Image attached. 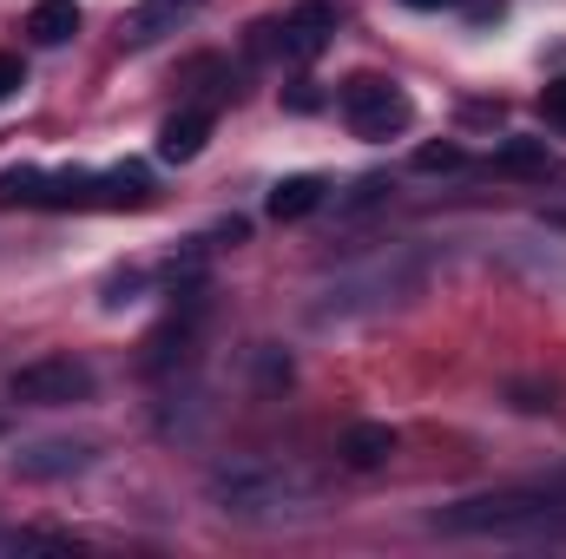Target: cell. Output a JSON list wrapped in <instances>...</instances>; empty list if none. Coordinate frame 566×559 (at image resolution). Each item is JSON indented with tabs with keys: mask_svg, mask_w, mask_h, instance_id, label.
<instances>
[{
	"mask_svg": "<svg viewBox=\"0 0 566 559\" xmlns=\"http://www.w3.org/2000/svg\"><path fill=\"white\" fill-rule=\"evenodd\" d=\"M454 165H468V151H461L454 139L422 145V151H416V171H454Z\"/></svg>",
	"mask_w": 566,
	"mask_h": 559,
	"instance_id": "obj_14",
	"label": "cell"
},
{
	"mask_svg": "<svg viewBox=\"0 0 566 559\" xmlns=\"http://www.w3.org/2000/svg\"><path fill=\"white\" fill-rule=\"evenodd\" d=\"M382 191H389V178H363V184L349 191V211H363V204H376Z\"/></svg>",
	"mask_w": 566,
	"mask_h": 559,
	"instance_id": "obj_18",
	"label": "cell"
},
{
	"mask_svg": "<svg viewBox=\"0 0 566 559\" xmlns=\"http://www.w3.org/2000/svg\"><path fill=\"white\" fill-rule=\"evenodd\" d=\"M27 33H33L40 46H66V40L80 33V7H73V0H33V7H27Z\"/></svg>",
	"mask_w": 566,
	"mask_h": 559,
	"instance_id": "obj_10",
	"label": "cell"
},
{
	"mask_svg": "<svg viewBox=\"0 0 566 559\" xmlns=\"http://www.w3.org/2000/svg\"><path fill=\"white\" fill-rule=\"evenodd\" d=\"M343 467H356V474H369V467H382L389 454H396V428L389 421H356V428H343Z\"/></svg>",
	"mask_w": 566,
	"mask_h": 559,
	"instance_id": "obj_6",
	"label": "cell"
},
{
	"mask_svg": "<svg viewBox=\"0 0 566 559\" xmlns=\"http://www.w3.org/2000/svg\"><path fill=\"white\" fill-rule=\"evenodd\" d=\"M7 389L27 409H66V402H86L93 395V362H80V356H33V362L13 369Z\"/></svg>",
	"mask_w": 566,
	"mask_h": 559,
	"instance_id": "obj_3",
	"label": "cell"
},
{
	"mask_svg": "<svg viewBox=\"0 0 566 559\" xmlns=\"http://www.w3.org/2000/svg\"><path fill=\"white\" fill-rule=\"evenodd\" d=\"M402 7H416V13H441V7H461V0H402Z\"/></svg>",
	"mask_w": 566,
	"mask_h": 559,
	"instance_id": "obj_21",
	"label": "cell"
},
{
	"mask_svg": "<svg viewBox=\"0 0 566 559\" xmlns=\"http://www.w3.org/2000/svg\"><path fill=\"white\" fill-rule=\"evenodd\" d=\"M178 7H191V0H178Z\"/></svg>",
	"mask_w": 566,
	"mask_h": 559,
	"instance_id": "obj_23",
	"label": "cell"
},
{
	"mask_svg": "<svg viewBox=\"0 0 566 559\" xmlns=\"http://www.w3.org/2000/svg\"><path fill=\"white\" fill-rule=\"evenodd\" d=\"M211 238H218V244H244V238H251V224H244V218H224Z\"/></svg>",
	"mask_w": 566,
	"mask_h": 559,
	"instance_id": "obj_20",
	"label": "cell"
},
{
	"mask_svg": "<svg viewBox=\"0 0 566 559\" xmlns=\"http://www.w3.org/2000/svg\"><path fill=\"white\" fill-rule=\"evenodd\" d=\"M494 171L547 178V171H554V145H547V139H501V145H494Z\"/></svg>",
	"mask_w": 566,
	"mask_h": 559,
	"instance_id": "obj_11",
	"label": "cell"
},
{
	"mask_svg": "<svg viewBox=\"0 0 566 559\" xmlns=\"http://www.w3.org/2000/svg\"><path fill=\"white\" fill-rule=\"evenodd\" d=\"M40 204H46V211H86V204H99V171H86V165H73V171H46Z\"/></svg>",
	"mask_w": 566,
	"mask_h": 559,
	"instance_id": "obj_9",
	"label": "cell"
},
{
	"mask_svg": "<svg viewBox=\"0 0 566 559\" xmlns=\"http://www.w3.org/2000/svg\"><path fill=\"white\" fill-rule=\"evenodd\" d=\"M514 409L541 415V409H554V389H514Z\"/></svg>",
	"mask_w": 566,
	"mask_h": 559,
	"instance_id": "obj_19",
	"label": "cell"
},
{
	"mask_svg": "<svg viewBox=\"0 0 566 559\" xmlns=\"http://www.w3.org/2000/svg\"><path fill=\"white\" fill-rule=\"evenodd\" d=\"M541 119H547V126H566V80H554V86L541 93Z\"/></svg>",
	"mask_w": 566,
	"mask_h": 559,
	"instance_id": "obj_15",
	"label": "cell"
},
{
	"mask_svg": "<svg viewBox=\"0 0 566 559\" xmlns=\"http://www.w3.org/2000/svg\"><path fill=\"white\" fill-rule=\"evenodd\" d=\"M336 27H343V7L336 0H296L277 20V53L283 60H316Z\"/></svg>",
	"mask_w": 566,
	"mask_h": 559,
	"instance_id": "obj_4",
	"label": "cell"
},
{
	"mask_svg": "<svg viewBox=\"0 0 566 559\" xmlns=\"http://www.w3.org/2000/svg\"><path fill=\"white\" fill-rule=\"evenodd\" d=\"M205 494L218 514H277L290 500H303V481L271 461H231V467H211Z\"/></svg>",
	"mask_w": 566,
	"mask_h": 559,
	"instance_id": "obj_1",
	"label": "cell"
},
{
	"mask_svg": "<svg viewBox=\"0 0 566 559\" xmlns=\"http://www.w3.org/2000/svg\"><path fill=\"white\" fill-rule=\"evenodd\" d=\"M205 139H211V113H171L165 126H158V158L165 165H191L198 151H205Z\"/></svg>",
	"mask_w": 566,
	"mask_h": 559,
	"instance_id": "obj_7",
	"label": "cell"
},
{
	"mask_svg": "<svg viewBox=\"0 0 566 559\" xmlns=\"http://www.w3.org/2000/svg\"><path fill=\"white\" fill-rule=\"evenodd\" d=\"M40 184H46L40 165H7V171H0V211H13V204H40Z\"/></svg>",
	"mask_w": 566,
	"mask_h": 559,
	"instance_id": "obj_13",
	"label": "cell"
},
{
	"mask_svg": "<svg viewBox=\"0 0 566 559\" xmlns=\"http://www.w3.org/2000/svg\"><path fill=\"white\" fill-rule=\"evenodd\" d=\"M93 454L80 447V441H27L20 454H13V474L20 481H66V474H80Z\"/></svg>",
	"mask_w": 566,
	"mask_h": 559,
	"instance_id": "obj_5",
	"label": "cell"
},
{
	"mask_svg": "<svg viewBox=\"0 0 566 559\" xmlns=\"http://www.w3.org/2000/svg\"><path fill=\"white\" fill-rule=\"evenodd\" d=\"M343 119H349L356 139H396V133H409L416 106H409L402 86H389V80H376V73H356V80L343 86Z\"/></svg>",
	"mask_w": 566,
	"mask_h": 559,
	"instance_id": "obj_2",
	"label": "cell"
},
{
	"mask_svg": "<svg viewBox=\"0 0 566 559\" xmlns=\"http://www.w3.org/2000/svg\"><path fill=\"white\" fill-rule=\"evenodd\" d=\"M547 224H560V231H566V211H554V218H547Z\"/></svg>",
	"mask_w": 566,
	"mask_h": 559,
	"instance_id": "obj_22",
	"label": "cell"
},
{
	"mask_svg": "<svg viewBox=\"0 0 566 559\" xmlns=\"http://www.w3.org/2000/svg\"><path fill=\"white\" fill-rule=\"evenodd\" d=\"M323 198H329V184H323L316 171H296V178H277V184H271L264 211H271L277 224H296V218H310V211H316Z\"/></svg>",
	"mask_w": 566,
	"mask_h": 559,
	"instance_id": "obj_8",
	"label": "cell"
},
{
	"mask_svg": "<svg viewBox=\"0 0 566 559\" xmlns=\"http://www.w3.org/2000/svg\"><path fill=\"white\" fill-rule=\"evenodd\" d=\"M283 106H290V113H316V106H323V93H316V86H290V93H283Z\"/></svg>",
	"mask_w": 566,
	"mask_h": 559,
	"instance_id": "obj_17",
	"label": "cell"
},
{
	"mask_svg": "<svg viewBox=\"0 0 566 559\" xmlns=\"http://www.w3.org/2000/svg\"><path fill=\"white\" fill-rule=\"evenodd\" d=\"M20 86H27V66H20L13 53H0V99H7V93H20Z\"/></svg>",
	"mask_w": 566,
	"mask_h": 559,
	"instance_id": "obj_16",
	"label": "cell"
},
{
	"mask_svg": "<svg viewBox=\"0 0 566 559\" xmlns=\"http://www.w3.org/2000/svg\"><path fill=\"white\" fill-rule=\"evenodd\" d=\"M171 20H178V0H151L139 13H126V33H119V40H126V46H151Z\"/></svg>",
	"mask_w": 566,
	"mask_h": 559,
	"instance_id": "obj_12",
	"label": "cell"
}]
</instances>
